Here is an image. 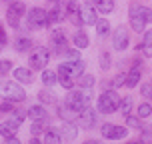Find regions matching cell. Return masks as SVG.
Returning <instances> with one entry per match:
<instances>
[{"instance_id": "obj_5", "label": "cell", "mask_w": 152, "mask_h": 144, "mask_svg": "<svg viewBox=\"0 0 152 144\" xmlns=\"http://www.w3.org/2000/svg\"><path fill=\"white\" fill-rule=\"evenodd\" d=\"M24 118H26V112H14L8 120L0 122V136H12V134H16V130H18V126L24 122Z\"/></svg>"}, {"instance_id": "obj_4", "label": "cell", "mask_w": 152, "mask_h": 144, "mask_svg": "<svg viewBox=\"0 0 152 144\" xmlns=\"http://www.w3.org/2000/svg\"><path fill=\"white\" fill-rule=\"evenodd\" d=\"M84 66L86 64L80 58L78 60H70V62H62L60 66H58V72L56 74H58V78H74L76 80L84 72Z\"/></svg>"}, {"instance_id": "obj_7", "label": "cell", "mask_w": 152, "mask_h": 144, "mask_svg": "<svg viewBox=\"0 0 152 144\" xmlns=\"http://www.w3.org/2000/svg\"><path fill=\"white\" fill-rule=\"evenodd\" d=\"M26 14V6L24 2H12L6 10V22L12 26V28H18L20 26V18H24Z\"/></svg>"}, {"instance_id": "obj_37", "label": "cell", "mask_w": 152, "mask_h": 144, "mask_svg": "<svg viewBox=\"0 0 152 144\" xmlns=\"http://www.w3.org/2000/svg\"><path fill=\"white\" fill-rule=\"evenodd\" d=\"M64 54L68 56L70 60H78V58H80V52H78V50H70V48H66V50H64Z\"/></svg>"}, {"instance_id": "obj_26", "label": "cell", "mask_w": 152, "mask_h": 144, "mask_svg": "<svg viewBox=\"0 0 152 144\" xmlns=\"http://www.w3.org/2000/svg\"><path fill=\"white\" fill-rule=\"evenodd\" d=\"M26 114L30 116L32 120H38V118H44L46 120V108H42V106H30L26 110Z\"/></svg>"}, {"instance_id": "obj_27", "label": "cell", "mask_w": 152, "mask_h": 144, "mask_svg": "<svg viewBox=\"0 0 152 144\" xmlns=\"http://www.w3.org/2000/svg\"><path fill=\"white\" fill-rule=\"evenodd\" d=\"M94 82H96V78H94L92 74H80L78 76V84H80L82 88H92Z\"/></svg>"}, {"instance_id": "obj_34", "label": "cell", "mask_w": 152, "mask_h": 144, "mask_svg": "<svg viewBox=\"0 0 152 144\" xmlns=\"http://www.w3.org/2000/svg\"><path fill=\"white\" fill-rule=\"evenodd\" d=\"M38 100L40 102H44V104H50V102H54V96L50 94V92H38Z\"/></svg>"}, {"instance_id": "obj_20", "label": "cell", "mask_w": 152, "mask_h": 144, "mask_svg": "<svg viewBox=\"0 0 152 144\" xmlns=\"http://www.w3.org/2000/svg\"><path fill=\"white\" fill-rule=\"evenodd\" d=\"M92 2H94V8L102 14H108L114 10V0H92Z\"/></svg>"}, {"instance_id": "obj_28", "label": "cell", "mask_w": 152, "mask_h": 144, "mask_svg": "<svg viewBox=\"0 0 152 144\" xmlns=\"http://www.w3.org/2000/svg\"><path fill=\"white\" fill-rule=\"evenodd\" d=\"M62 18H64V14L60 12V8L58 6H54L50 12H48V24H56V22H60Z\"/></svg>"}, {"instance_id": "obj_8", "label": "cell", "mask_w": 152, "mask_h": 144, "mask_svg": "<svg viewBox=\"0 0 152 144\" xmlns=\"http://www.w3.org/2000/svg\"><path fill=\"white\" fill-rule=\"evenodd\" d=\"M44 26H48V12H44L42 8L28 10V28L36 30V28H44Z\"/></svg>"}, {"instance_id": "obj_41", "label": "cell", "mask_w": 152, "mask_h": 144, "mask_svg": "<svg viewBox=\"0 0 152 144\" xmlns=\"http://www.w3.org/2000/svg\"><path fill=\"white\" fill-rule=\"evenodd\" d=\"M6 42H8V40H6V34H4V28L0 26V50L6 46Z\"/></svg>"}, {"instance_id": "obj_40", "label": "cell", "mask_w": 152, "mask_h": 144, "mask_svg": "<svg viewBox=\"0 0 152 144\" xmlns=\"http://www.w3.org/2000/svg\"><path fill=\"white\" fill-rule=\"evenodd\" d=\"M0 110L2 112H12L14 108H12V100H8V102H4V104H0Z\"/></svg>"}, {"instance_id": "obj_22", "label": "cell", "mask_w": 152, "mask_h": 144, "mask_svg": "<svg viewBox=\"0 0 152 144\" xmlns=\"http://www.w3.org/2000/svg\"><path fill=\"white\" fill-rule=\"evenodd\" d=\"M14 48L18 50V52H28V50L32 48V40H30V38H26V36L16 38V40H14Z\"/></svg>"}, {"instance_id": "obj_35", "label": "cell", "mask_w": 152, "mask_h": 144, "mask_svg": "<svg viewBox=\"0 0 152 144\" xmlns=\"http://www.w3.org/2000/svg\"><path fill=\"white\" fill-rule=\"evenodd\" d=\"M140 92H142V96L144 98H150L152 100V82H146L140 86Z\"/></svg>"}, {"instance_id": "obj_13", "label": "cell", "mask_w": 152, "mask_h": 144, "mask_svg": "<svg viewBox=\"0 0 152 144\" xmlns=\"http://www.w3.org/2000/svg\"><path fill=\"white\" fill-rule=\"evenodd\" d=\"M50 40H52V44L56 46V50H58V54H64V50L68 48L66 46V34H64V30H52V34H50Z\"/></svg>"}, {"instance_id": "obj_10", "label": "cell", "mask_w": 152, "mask_h": 144, "mask_svg": "<svg viewBox=\"0 0 152 144\" xmlns=\"http://www.w3.org/2000/svg\"><path fill=\"white\" fill-rule=\"evenodd\" d=\"M126 132H128V130L124 128V126H116V124H112V122L102 124V136L110 138V140H120V138L126 136Z\"/></svg>"}, {"instance_id": "obj_39", "label": "cell", "mask_w": 152, "mask_h": 144, "mask_svg": "<svg viewBox=\"0 0 152 144\" xmlns=\"http://www.w3.org/2000/svg\"><path fill=\"white\" fill-rule=\"evenodd\" d=\"M140 12L144 14L146 22H152V10H150V8H146V6H140Z\"/></svg>"}, {"instance_id": "obj_14", "label": "cell", "mask_w": 152, "mask_h": 144, "mask_svg": "<svg viewBox=\"0 0 152 144\" xmlns=\"http://www.w3.org/2000/svg\"><path fill=\"white\" fill-rule=\"evenodd\" d=\"M80 18L84 24H96L98 16H96V8H92L90 4H82L80 6Z\"/></svg>"}, {"instance_id": "obj_9", "label": "cell", "mask_w": 152, "mask_h": 144, "mask_svg": "<svg viewBox=\"0 0 152 144\" xmlns=\"http://www.w3.org/2000/svg\"><path fill=\"white\" fill-rule=\"evenodd\" d=\"M96 118H98L96 110L90 108V106H86L82 112L78 114V118H76V126H78V128H92V126L96 124Z\"/></svg>"}, {"instance_id": "obj_32", "label": "cell", "mask_w": 152, "mask_h": 144, "mask_svg": "<svg viewBox=\"0 0 152 144\" xmlns=\"http://www.w3.org/2000/svg\"><path fill=\"white\" fill-rule=\"evenodd\" d=\"M150 114H152V106L148 102H142V104L138 106V116H140V118H148Z\"/></svg>"}, {"instance_id": "obj_19", "label": "cell", "mask_w": 152, "mask_h": 144, "mask_svg": "<svg viewBox=\"0 0 152 144\" xmlns=\"http://www.w3.org/2000/svg\"><path fill=\"white\" fill-rule=\"evenodd\" d=\"M138 50H142L144 56H148V58L152 56V30L144 32V40H142V46L138 44Z\"/></svg>"}, {"instance_id": "obj_24", "label": "cell", "mask_w": 152, "mask_h": 144, "mask_svg": "<svg viewBox=\"0 0 152 144\" xmlns=\"http://www.w3.org/2000/svg\"><path fill=\"white\" fill-rule=\"evenodd\" d=\"M88 44H90L88 42V34L84 30H76V34H74V46L76 48H86Z\"/></svg>"}, {"instance_id": "obj_2", "label": "cell", "mask_w": 152, "mask_h": 144, "mask_svg": "<svg viewBox=\"0 0 152 144\" xmlns=\"http://www.w3.org/2000/svg\"><path fill=\"white\" fill-rule=\"evenodd\" d=\"M120 100H122V98L112 90V88L104 90V92L98 96V108H100V112H104V114L116 112V110L120 108Z\"/></svg>"}, {"instance_id": "obj_3", "label": "cell", "mask_w": 152, "mask_h": 144, "mask_svg": "<svg viewBox=\"0 0 152 144\" xmlns=\"http://www.w3.org/2000/svg\"><path fill=\"white\" fill-rule=\"evenodd\" d=\"M0 96L12 102H24L26 100V92L18 82H2L0 84Z\"/></svg>"}, {"instance_id": "obj_21", "label": "cell", "mask_w": 152, "mask_h": 144, "mask_svg": "<svg viewBox=\"0 0 152 144\" xmlns=\"http://www.w3.org/2000/svg\"><path fill=\"white\" fill-rule=\"evenodd\" d=\"M14 78L18 80V82L30 84V82H32V72H30L28 68H22V66H20V68H16V70H14Z\"/></svg>"}, {"instance_id": "obj_12", "label": "cell", "mask_w": 152, "mask_h": 144, "mask_svg": "<svg viewBox=\"0 0 152 144\" xmlns=\"http://www.w3.org/2000/svg\"><path fill=\"white\" fill-rule=\"evenodd\" d=\"M112 38H114V48L116 50H126V46H128V32H126L124 26H118L116 32L112 34Z\"/></svg>"}, {"instance_id": "obj_1", "label": "cell", "mask_w": 152, "mask_h": 144, "mask_svg": "<svg viewBox=\"0 0 152 144\" xmlns=\"http://www.w3.org/2000/svg\"><path fill=\"white\" fill-rule=\"evenodd\" d=\"M90 98H92V88H80V90H72L70 88L64 104H68L76 112H82L86 106H90Z\"/></svg>"}, {"instance_id": "obj_29", "label": "cell", "mask_w": 152, "mask_h": 144, "mask_svg": "<svg viewBox=\"0 0 152 144\" xmlns=\"http://www.w3.org/2000/svg\"><path fill=\"white\" fill-rule=\"evenodd\" d=\"M44 130H46V126H44V118H38V120L32 122L30 132L34 134V136H38V134H44Z\"/></svg>"}, {"instance_id": "obj_36", "label": "cell", "mask_w": 152, "mask_h": 144, "mask_svg": "<svg viewBox=\"0 0 152 144\" xmlns=\"http://www.w3.org/2000/svg\"><path fill=\"white\" fill-rule=\"evenodd\" d=\"M10 68H12V62L8 60H0V76H4L10 72Z\"/></svg>"}, {"instance_id": "obj_15", "label": "cell", "mask_w": 152, "mask_h": 144, "mask_svg": "<svg viewBox=\"0 0 152 144\" xmlns=\"http://www.w3.org/2000/svg\"><path fill=\"white\" fill-rule=\"evenodd\" d=\"M60 134H62V140H68V142L76 140V136H78V126H76V122H66L60 128Z\"/></svg>"}, {"instance_id": "obj_16", "label": "cell", "mask_w": 152, "mask_h": 144, "mask_svg": "<svg viewBox=\"0 0 152 144\" xmlns=\"http://www.w3.org/2000/svg\"><path fill=\"white\" fill-rule=\"evenodd\" d=\"M78 114H80V112L72 110L68 104H58V116H60L62 120H66V122H76Z\"/></svg>"}, {"instance_id": "obj_30", "label": "cell", "mask_w": 152, "mask_h": 144, "mask_svg": "<svg viewBox=\"0 0 152 144\" xmlns=\"http://www.w3.org/2000/svg\"><path fill=\"white\" fill-rule=\"evenodd\" d=\"M130 110H132V98H130V96H124V98L120 100V112H122V116L130 114Z\"/></svg>"}, {"instance_id": "obj_38", "label": "cell", "mask_w": 152, "mask_h": 144, "mask_svg": "<svg viewBox=\"0 0 152 144\" xmlns=\"http://www.w3.org/2000/svg\"><path fill=\"white\" fill-rule=\"evenodd\" d=\"M112 84H114V86H122V84H126V74H118L112 80Z\"/></svg>"}, {"instance_id": "obj_31", "label": "cell", "mask_w": 152, "mask_h": 144, "mask_svg": "<svg viewBox=\"0 0 152 144\" xmlns=\"http://www.w3.org/2000/svg\"><path fill=\"white\" fill-rule=\"evenodd\" d=\"M126 126L142 130V126H140V116H130V114H126Z\"/></svg>"}, {"instance_id": "obj_18", "label": "cell", "mask_w": 152, "mask_h": 144, "mask_svg": "<svg viewBox=\"0 0 152 144\" xmlns=\"http://www.w3.org/2000/svg\"><path fill=\"white\" fill-rule=\"evenodd\" d=\"M42 140L44 142H52V144H58L62 140V134L58 128H46L44 134H42Z\"/></svg>"}, {"instance_id": "obj_25", "label": "cell", "mask_w": 152, "mask_h": 144, "mask_svg": "<svg viewBox=\"0 0 152 144\" xmlns=\"http://www.w3.org/2000/svg\"><path fill=\"white\" fill-rule=\"evenodd\" d=\"M42 82H44L46 86H54V84L58 82V74L52 72V70H48V68H44L42 70Z\"/></svg>"}, {"instance_id": "obj_23", "label": "cell", "mask_w": 152, "mask_h": 144, "mask_svg": "<svg viewBox=\"0 0 152 144\" xmlns=\"http://www.w3.org/2000/svg\"><path fill=\"white\" fill-rule=\"evenodd\" d=\"M94 26H96V32H98V36L104 38V36H108V34H110V24H108L106 18H98Z\"/></svg>"}, {"instance_id": "obj_33", "label": "cell", "mask_w": 152, "mask_h": 144, "mask_svg": "<svg viewBox=\"0 0 152 144\" xmlns=\"http://www.w3.org/2000/svg\"><path fill=\"white\" fill-rule=\"evenodd\" d=\"M100 68L102 70L110 68V54L108 52H100Z\"/></svg>"}, {"instance_id": "obj_17", "label": "cell", "mask_w": 152, "mask_h": 144, "mask_svg": "<svg viewBox=\"0 0 152 144\" xmlns=\"http://www.w3.org/2000/svg\"><path fill=\"white\" fill-rule=\"evenodd\" d=\"M140 74H142V72H140V68H138V64L132 66L130 72L126 74V86H128V88H134V86L140 82Z\"/></svg>"}, {"instance_id": "obj_6", "label": "cell", "mask_w": 152, "mask_h": 144, "mask_svg": "<svg viewBox=\"0 0 152 144\" xmlns=\"http://www.w3.org/2000/svg\"><path fill=\"white\" fill-rule=\"evenodd\" d=\"M50 62V50L40 46V48H34L30 52V66L34 70H44Z\"/></svg>"}, {"instance_id": "obj_11", "label": "cell", "mask_w": 152, "mask_h": 144, "mask_svg": "<svg viewBox=\"0 0 152 144\" xmlns=\"http://www.w3.org/2000/svg\"><path fill=\"white\" fill-rule=\"evenodd\" d=\"M130 26L134 32H142L146 26V18L140 12V6H130Z\"/></svg>"}]
</instances>
